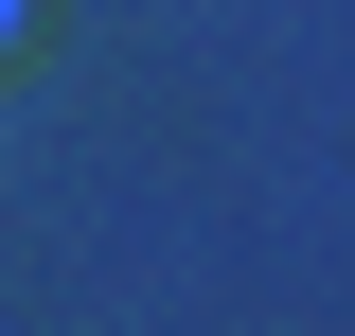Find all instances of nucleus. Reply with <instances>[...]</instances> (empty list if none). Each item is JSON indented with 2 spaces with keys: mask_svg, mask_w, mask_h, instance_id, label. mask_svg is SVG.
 Listing matches in <instances>:
<instances>
[{
  "mask_svg": "<svg viewBox=\"0 0 355 336\" xmlns=\"http://www.w3.org/2000/svg\"><path fill=\"white\" fill-rule=\"evenodd\" d=\"M0 36H18V0H0Z\"/></svg>",
  "mask_w": 355,
  "mask_h": 336,
  "instance_id": "1",
  "label": "nucleus"
}]
</instances>
